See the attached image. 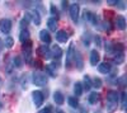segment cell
I'll return each instance as SVG.
<instances>
[{
  "label": "cell",
  "mask_w": 127,
  "mask_h": 113,
  "mask_svg": "<svg viewBox=\"0 0 127 113\" xmlns=\"http://www.w3.org/2000/svg\"><path fill=\"white\" fill-rule=\"evenodd\" d=\"M117 106H118V93L114 90L108 91V94H107V111L109 113H113L117 109Z\"/></svg>",
  "instance_id": "cell-1"
},
{
  "label": "cell",
  "mask_w": 127,
  "mask_h": 113,
  "mask_svg": "<svg viewBox=\"0 0 127 113\" xmlns=\"http://www.w3.org/2000/svg\"><path fill=\"white\" fill-rule=\"evenodd\" d=\"M32 80H33V84L37 85V86H45L47 84V81H48L47 76L45 74H42V73H38V71L33 74Z\"/></svg>",
  "instance_id": "cell-2"
},
{
  "label": "cell",
  "mask_w": 127,
  "mask_h": 113,
  "mask_svg": "<svg viewBox=\"0 0 127 113\" xmlns=\"http://www.w3.org/2000/svg\"><path fill=\"white\" fill-rule=\"evenodd\" d=\"M79 10H80V8H79V4H71L70 5V18H71V20L74 23H78L79 22Z\"/></svg>",
  "instance_id": "cell-3"
},
{
  "label": "cell",
  "mask_w": 127,
  "mask_h": 113,
  "mask_svg": "<svg viewBox=\"0 0 127 113\" xmlns=\"http://www.w3.org/2000/svg\"><path fill=\"white\" fill-rule=\"evenodd\" d=\"M32 98H33V103L36 107H41L42 104H43V99H45V95L42 91L37 90V91H33L32 93Z\"/></svg>",
  "instance_id": "cell-4"
},
{
  "label": "cell",
  "mask_w": 127,
  "mask_h": 113,
  "mask_svg": "<svg viewBox=\"0 0 127 113\" xmlns=\"http://www.w3.org/2000/svg\"><path fill=\"white\" fill-rule=\"evenodd\" d=\"M23 55H24V58L27 62L31 61V57H32V43L29 42H26L23 43Z\"/></svg>",
  "instance_id": "cell-5"
},
{
  "label": "cell",
  "mask_w": 127,
  "mask_h": 113,
  "mask_svg": "<svg viewBox=\"0 0 127 113\" xmlns=\"http://www.w3.org/2000/svg\"><path fill=\"white\" fill-rule=\"evenodd\" d=\"M75 57V47L71 43L67 52H66V67H70L71 66V62H72V58Z\"/></svg>",
  "instance_id": "cell-6"
},
{
  "label": "cell",
  "mask_w": 127,
  "mask_h": 113,
  "mask_svg": "<svg viewBox=\"0 0 127 113\" xmlns=\"http://www.w3.org/2000/svg\"><path fill=\"white\" fill-rule=\"evenodd\" d=\"M0 29H1L3 33H9L10 29H12V22L9 19H1L0 20Z\"/></svg>",
  "instance_id": "cell-7"
},
{
  "label": "cell",
  "mask_w": 127,
  "mask_h": 113,
  "mask_svg": "<svg viewBox=\"0 0 127 113\" xmlns=\"http://www.w3.org/2000/svg\"><path fill=\"white\" fill-rule=\"evenodd\" d=\"M56 41L60 43H66L69 41V34L65 30H57L56 32Z\"/></svg>",
  "instance_id": "cell-8"
},
{
  "label": "cell",
  "mask_w": 127,
  "mask_h": 113,
  "mask_svg": "<svg viewBox=\"0 0 127 113\" xmlns=\"http://www.w3.org/2000/svg\"><path fill=\"white\" fill-rule=\"evenodd\" d=\"M26 18H27L28 20L32 19L36 26H39V24H41V17H39V14H38L37 12H28L27 15H26Z\"/></svg>",
  "instance_id": "cell-9"
},
{
  "label": "cell",
  "mask_w": 127,
  "mask_h": 113,
  "mask_svg": "<svg viewBox=\"0 0 127 113\" xmlns=\"http://www.w3.org/2000/svg\"><path fill=\"white\" fill-rule=\"evenodd\" d=\"M111 70H112V66H111V64L109 62H102V64H99L98 65V71L100 74H109L111 73Z\"/></svg>",
  "instance_id": "cell-10"
},
{
  "label": "cell",
  "mask_w": 127,
  "mask_h": 113,
  "mask_svg": "<svg viewBox=\"0 0 127 113\" xmlns=\"http://www.w3.org/2000/svg\"><path fill=\"white\" fill-rule=\"evenodd\" d=\"M99 60H100V56H99V52L97 50H93L92 52H90V64L93 66H95L98 62H99Z\"/></svg>",
  "instance_id": "cell-11"
},
{
  "label": "cell",
  "mask_w": 127,
  "mask_h": 113,
  "mask_svg": "<svg viewBox=\"0 0 127 113\" xmlns=\"http://www.w3.org/2000/svg\"><path fill=\"white\" fill-rule=\"evenodd\" d=\"M116 26H117V28L121 29V30L126 29V19H125L123 15H117V18H116Z\"/></svg>",
  "instance_id": "cell-12"
},
{
  "label": "cell",
  "mask_w": 127,
  "mask_h": 113,
  "mask_svg": "<svg viewBox=\"0 0 127 113\" xmlns=\"http://www.w3.org/2000/svg\"><path fill=\"white\" fill-rule=\"evenodd\" d=\"M38 51H39V54L43 56L45 58H51V57H52V56H51V50H50V47H48L47 45L41 46Z\"/></svg>",
  "instance_id": "cell-13"
},
{
  "label": "cell",
  "mask_w": 127,
  "mask_h": 113,
  "mask_svg": "<svg viewBox=\"0 0 127 113\" xmlns=\"http://www.w3.org/2000/svg\"><path fill=\"white\" fill-rule=\"evenodd\" d=\"M50 50H51V56H52V57H55V58H60V57L62 56V50H61L59 46L54 45Z\"/></svg>",
  "instance_id": "cell-14"
},
{
  "label": "cell",
  "mask_w": 127,
  "mask_h": 113,
  "mask_svg": "<svg viewBox=\"0 0 127 113\" xmlns=\"http://www.w3.org/2000/svg\"><path fill=\"white\" fill-rule=\"evenodd\" d=\"M39 38H41V41L43 43H50L51 42V36H50V33L47 32L46 29H42L41 32H39Z\"/></svg>",
  "instance_id": "cell-15"
},
{
  "label": "cell",
  "mask_w": 127,
  "mask_h": 113,
  "mask_svg": "<svg viewBox=\"0 0 127 113\" xmlns=\"http://www.w3.org/2000/svg\"><path fill=\"white\" fill-rule=\"evenodd\" d=\"M54 100H55L56 104L61 106V104H64V102H65V97H64V94L61 93V91L57 90V91L54 93Z\"/></svg>",
  "instance_id": "cell-16"
},
{
  "label": "cell",
  "mask_w": 127,
  "mask_h": 113,
  "mask_svg": "<svg viewBox=\"0 0 127 113\" xmlns=\"http://www.w3.org/2000/svg\"><path fill=\"white\" fill-rule=\"evenodd\" d=\"M47 27L50 30H52V32H56L57 29V19L56 18H50L47 20Z\"/></svg>",
  "instance_id": "cell-17"
},
{
  "label": "cell",
  "mask_w": 127,
  "mask_h": 113,
  "mask_svg": "<svg viewBox=\"0 0 127 113\" xmlns=\"http://www.w3.org/2000/svg\"><path fill=\"white\" fill-rule=\"evenodd\" d=\"M19 39H20L22 43H26V42L29 41V32L27 29H22V32H20V34H19Z\"/></svg>",
  "instance_id": "cell-18"
},
{
  "label": "cell",
  "mask_w": 127,
  "mask_h": 113,
  "mask_svg": "<svg viewBox=\"0 0 127 113\" xmlns=\"http://www.w3.org/2000/svg\"><path fill=\"white\" fill-rule=\"evenodd\" d=\"M99 100V94L97 91H93V93L89 94V98H88V102L90 104H97V102Z\"/></svg>",
  "instance_id": "cell-19"
},
{
  "label": "cell",
  "mask_w": 127,
  "mask_h": 113,
  "mask_svg": "<svg viewBox=\"0 0 127 113\" xmlns=\"http://www.w3.org/2000/svg\"><path fill=\"white\" fill-rule=\"evenodd\" d=\"M74 93H75L76 97H80L83 94V85H81V83H79V81H76L75 85H74Z\"/></svg>",
  "instance_id": "cell-20"
},
{
  "label": "cell",
  "mask_w": 127,
  "mask_h": 113,
  "mask_svg": "<svg viewBox=\"0 0 127 113\" xmlns=\"http://www.w3.org/2000/svg\"><path fill=\"white\" fill-rule=\"evenodd\" d=\"M75 62H76V66H78V69L79 70H83V57H81V55L79 54V52H75Z\"/></svg>",
  "instance_id": "cell-21"
},
{
  "label": "cell",
  "mask_w": 127,
  "mask_h": 113,
  "mask_svg": "<svg viewBox=\"0 0 127 113\" xmlns=\"http://www.w3.org/2000/svg\"><path fill=\"white\" fill-rule=\"evenodd\" d=\"M67 102H69V104H70L71 108H78L79 107V102H78L76 97H69Z\"/></svg>",
  "instance_id": "cell-22"
},
{
  "label": "cell",
  "mask_w": 127,
  "mask_h": 113,
  "mask_svg": "<svg viewBox=\"0 0 127 113\" xmlns=\"http://www.w3.org/2000/svg\"><path fill=\"white\" fill-rule=\"evenodd\" d=\"M84 88H85V90H90L92 88V80L88 75L84 76Z\"/></svg>",
  "instance_id": "cell-23"
},
{
  "label": "cell",
  "mask_w": 127,
  "mask_h": 113,
  "mask_svg": "<svg viewBox=\"0 0 127 113\" xmlns=\"http://www.w3.org/2000/svg\"><path fill=\"white\" fill-rule=\"evenodd\" d=\"M123 60H125V55L123 54H116L114 56V62L117 64V65H121L123 62Z\"/></svg>",
  "instance_id": "cell-24"
},
{
  "label": "cell",
  "mask_w": 127,
  "mask_h": 113,
  "mask_svg": "<svg viewBox=\"0 0 127 113\" xmlns=\"http://www.w3.org/2000/svg\"><path fill=\"white\" fill-rule=\"evenodd\" d=\"M13 45H14V39H13L12 37H6V38H5V47L12 48Z\"/></svg>",
  "instance_id": "cell-25"
},
{
  "label": "cell",
  "mask_w": 127,
  "mask_h": 113,
  "mask_svg": "<svg viewBox=\"0 0 127 113\" xmlns=\"http://www.w3.org/2000/svg\"><path fill=\"white\" fill-rule=\"evenodd\" d=\"M92 86L94 88H100L102 86V80L99 78H94L93 79V83H92Z\"/></svg>",
  "instance_id": "cell-26"
},
{
  "label": "cell",
  "mask_w": 127,
  "mask_h": 113,
  "mask_svg": "<svg viewBox=\"0 0 127 113\" xmlns=\"http://www.w3.org/2000/svg\"><path fill=\"white\" fill-rule=\"evenodd\" d=\"M105 52H107V54H113V45L112 43H107V45H105Z\"/></svg>",
  "instance_id": "cell-27"
},
{
  "label": "cell",
  "mask_w": 127,
  "mask_h": 113,
  "mask_svg": "<svg viewBox=\"0 0 127 113\" xmlns=\"http://www.w3.org/2000/svg\"><path fill=\"white\" fill-rule=\"evenodd\" d=\"M14 65H15L17 67L22 66V61H20V57H19V56H17V57L14 58Z\"/></svg>",
  "instance_id": "cell-28"
},
{
  "label": "cell",
  "mask_w": 127,
  "mask_h": 113,
  "mask_svg": "<svg viewBox=\"0 0 127 113\" xmlns=\"http://www.w3.org/2000/svg\"><path fill=\"white\" fill-rule=\"evenodd\" d=\"M83 41H84V45H85V46H89V45H90V39H89V36H88V38H87V36L84 34V36H83Z\"/></svg>",
  "instance_id": "cell-29"
},
{
  "label": "cell",
  "mask_w": 127,
  "mask_h": 113,
  "mask_svg": "<svg viewBox=\"0 0 127 113\" xmlns=\"http://www.w3.org/2000/svg\"><path fill=\"white\" fill-rule=\"evenodd\" d=\"M52 112V108L51 107H46V108H43V109H41L38 113H51Z\"/></svg>",
  "instance_id": "cell-30"
},
{
  "label": "cell",
  "mask_w": 127,
  "mask_h": 113,
  "mask_svg": "<svg viewBox=\"0 0 127 113\" xmlns=\"http://www.w3.org/2000/svg\"><path fill=\"white\" fill-rule=\"evenodd\" d=\"M125 104H126V94L122 93V107H125Z\"/></svg>",
  "instance_id": "cell-31"
},
{
  "label": "cell",
  "mask_w": 127,
  "mask_h": 113,
  "mask_svg": "<svg viewBox=\"0 0 127 113\" xmlns=\"http://www.w3.org/2000/svg\"><path fill=\"white\" fill-rule=\"evenodd\" d=\"M51 12H52V14H56L57 13V10L55 9V5H51Z\"/></svg>",
  "instance_id": "cell-32"
},
{
  "label": "cell",
  "mask_w": 127,
  "mask_h": 113,
  "mask_svg": "<svg viewBox=\"0 0 127 113\" xmlns=\"http://www.w3.org/2000/svg\"><path fill=\"white\" fill-rule=\"evenodd\" d=\"M3 46H4V42H3V41H1V39H0V51H1V50H3Z\"/></svg>",
  "instance_id": "cell-33"
},
{
  "label": "cell",
  "mask_w": 127,
  "mask_h": 113,
  "mask_svg": "<svg viewBox=\"0 0 127 113\" xmlns=\"http://www.w3.org/2000/svg\"><path fill=\"white\" fill-rule=\"evenodd\" d=\"M57 113H64V112H62V111H59V112H57Z\"/></svg>",
  "instance_id": "cell-34"
},
{
  "label": "cell",
  "mask_w": 127,
  "mask_h": 113,
  "mask_svg": "<svg viewBox=\"0 0 127 113\" xmlns=\"http://www.w3.org/2000/svg\"><path fill=\"white\" fill-rule=\"evenodd\" d=\"M0 83H1V78H0Z\"/></svg>",
  "instance_id": "cell-35"
},
{
  "label": "cell",
  "mask_w": 127,
  "mask_h": 113,
  "mask_svg": "<svg viewBox=\"0 0 127 113\" xmlns=\"http://www.w3.org/2000/svg\"><path fill=\"white\" fill-rule=\"evenodd\" d=\"M95 113H100V112H95Z\"/></svg>",
  "instance_id": "cell-36"
}]
</instances>
